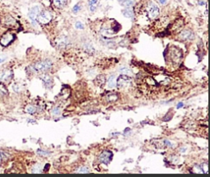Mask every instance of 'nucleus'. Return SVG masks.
<instances>
[{"label":"nucleus","mask_w":210,"mask_h":177,"mask_svg":"<svg viewBox=\"0 0 210 177\" xmlns=\"http://www.w3.org/2000/svg\"><path fill=\"white\" fill-rule=\"evenodd\" d=\"M159 3L162 5H165L167 3V0H159Z\"/></svg>","instance_id":"obj_28"},{"label":"nucleus","mask_w":210,"mask_h":177,"mask_svg":"<svg viewBox=\"0 0 210 177\" xmlns=\"http://www.w3.org/2000/svg\"><path fill=\"white\" fill-rule=\"evenodd\" d=\"M122 13L126 17H133V12L131 11V9H129V8H126L124 10L122 11Z\"/></svg>","instance_id":"obj_16"},{"label":"nucleus","mask_w":210,"mask_h":177,"mask_svg":"<svg viewBox=\"0 0 210 177\" xmlns=\"http://www.w3.org/2000/svg\"><path fill=\"white\" fill-rule=\"evenodd\" d=\"M68 44V40L66 36H62L58 39V44L59 47H66Z\"/></svg>","instance_id":"obj_13"},{"label":"nucleus","mask_w":210,"mask_h":177,"mask_svg":"<svg viewBox=\"0 0 210 177\" xmlns=\"http://www.w3.org/2000/svg\"><path fill=\"white\" fill-rule=\"evenodd\" d=\"M53 67V63L48 59L35 63L30 67L31 72L33 73H46L49 71Z\"/></svg>","instance_id":"obj_1"},{"label":"nucleus","mask_w":210,"mask_h":177,"mask_svg":"<svg viewBox=\"0 0 210 177\" xmlns=\"http://www.w3.org/2000/svg\"><path fill=\"white\" fill-rule=\"evenodd\" d=\"M68 0H53V4L58 8H62L67 4Z\"/></svg>","instance_id":"obj_11"},{"label":"nucleus","mask_w":210,"mask_h":177,"mask_svg":"<svg viewBox=\"0 0 210 177\" xmlns=\"http://www.w3.org/2000/svg\"><path fill=\"white\" fill-rule=\"evenodd\" d=\"M147 13L150 19H154L159 15V8L154 3L150 2L147 7Z\"/></svg>","instance_id":"obj_3"},{"label":"nucleus","mask_w":210,"mask_h":177,"mask_svg":"<svg viewBox=\"0 0 210 177\" xmlns=\"http://www.w3.org/2000/svg\"><path fill=\"white\" fill-rule=\"evenodd\" d=\"M121 5L124 7H131L135 4V0H118Z\"/></svg>","instance_id":"obj_14"},{"label":"nucleus","mask_w":210,"mask_h":177,"mask_svg":"<svg viewBox=\"0 0 210 177\" xmlns=\"http://www.w3.org/2000/svg\"><path fill=\"white\" fill-rule=\"evenodd\" d=\"M112 159V153L110 151H104V153L99 156V161L102 163L109 164Z\"/></svg>","instance_id":"obj_6"},{"label":"nucleus","mask_w":210,"mask_h":177,"mask_svg":"<svg viewBox=\"0 0 210 177\" xmlns=\"http://www.w3.org/2000/svg\"><path fill=\"white\" fill-rule=\"evenodd\" d=\"M119 73H122V75H126V76L131 75V71L128 68H126V67H122V68H119Z\"/></svg>","instance_id":"obj_15"},{"label":"nucleus","mask_w":210,"mask_h":177,"mask_svg":"<svg viewBox=\"0 0 210 177\" xmlns=\"http://www.w3.org/2000/svg\"><path fill=\"white\" fill-rule=\"evenodd\" d=\"M193 171L195 173H204V170L200 166H195L194 167Z\"/></svg>","instance_id":"obj_21"},{"label":"nucleus","mask_w":210,"mask_h":177,"mask_svg":"<svg viewBox=\"0 0 210 177\" xmlns=\"http://www.w3.org/2000/svg\"><path fill=\"white\" fill-rule=\"evenodd\" d=\"M12 77V73L10 70H1L0 71V81L1 82H7L9 81Z\"/></svg>","instance_id":"obj_9"},{"label":"nucleus","mask_w":210,"mask_h":177,"mask_svg":"<svg viewBox=\"0 0 210 177\" xmlns=\"http://www.w3.org/2000/svg\"><path fill=\"white\" fill-rule=\"evenodd\" d=\"M96 4H97V0H90V1L89 4H90V11H91V12H94V11L95 10L96 7H95V5Z\"/></svg>","instance_id":"obj_20"},{"label":"nucleus","mask_w":210,"mask_h":177,"mask_svg":"<svg viewBox=\"0 0 210 177\" xmlns=\"http://www.w3.org/2000/svg\"><path fill=\"white\" fill-rule=\"evenodd\" d=\"M164 144L168 147H173V143H171L170 141H168V140H164Z\"/></svg>","instance_id":"obj_27"},{"label":"nucleus","mask_w":210,"mask_h":177,"mask_svg":"<svg viewBox=\"0 0 210 177\" xmlns=\"http://www.w3.org/2000/svg\"><path fill=\"white\" fill-rule=\"evenodd\" d=\"M76 173H89L90 170H89L88 167H80V168H78V170H76Z\"/></svg>","instance_id":"obj_19"},{"label":"nucleus","mask_w":210,"mask_h":177,"mask_svg":"<svg viewBox=\"0 0 210 177\" xmlns=\"http://www.w3.org/2000/svg\"><path fill=\"white\" fill-rule=\"evenodd\" d=\"M179 37L182 41H190V40H193L195 38V35L190 30H185V31H182L180 33Z\"/></svg>","instance_id":"obj_7"},{"label":"nucleus","mask_w":210,"mask_h":177,"mask_svg":"<svg viewBox=\"0 0 210 177\" xmlns=\"http://www.w3.org/2000/svg\"><path fill=\"white\" fill-rule=\"evenodd\" d=\"M40 12V9L39 6H35L32 8H31V10L29 12V17L34 25L37 24V17Z\"/></svg>","instance_id":"obj_4"},{"label":"nucleus","mask_w":210,"mask_h":177,"mask_svg":"<svg viewBox=\"0 0 210 177\" xmlns=\"http://www.w3.org/2000/svg\"><path fill=\"white\" fill-rule=\"evenodd\" d=\"M41 171H42V167H41L40 165H39V164L35 165L34 167H33V168H32V172H33V173H40Z\"/></svg>","instance_id":"obj_17"},{"label":"nucleus","mask_w":210,"mask_h":177,"mask_svg":"<svg viewBox=\"0 0 210 177\" xmlns=\"http://www.w3.org/2000/svg\"><path fill=\"white\" fill-rule=\"evenodd\" d=\"M182 106H183V103H179V104L177 105V106H176V107H177V109H179V108L182 107Z\"/></svg>","instance_id":"obj_30"},{"label":"nucleus","mask_w":210,"mask_h":177,"mask_svg":"<svg viewBox=\"0 0 210 177\" xmlns=\"http://www.w3.org/2000/svg\"><path fill=\"white\" fill-rule=\"evenodd\" d=\"M38 153L40 154V155H41V156H46V155H48V153H47V152H44V151H42V150H38Z\"/></svg>","instance_id":"obj_26"},{"label":"nucleus","mask_w":210,"mask_h":177,"mask_svg":"<svg viewBox=\"0 0 210 177\" xmlns=\"http://www.w3.org/2000/svg\"><path fill=\"white\" fill-rule=\"evenodd\" d=\"M130 82H131V79L129 78V76H126V75H122L117 79V86L118 87H124L125 86L127 85V83H130Z\"/></svg>","instance_id":"obj_8"},{"label":"nucleus","mask_w":210,"mask_h":177,"mask_svg":"<svg viewBox=\"0 0 210 177\" xmlns=\"http://www.w3.org/2000/svg\"><path fill=\"white\" fill-rule=\"evenodd\" d=\"M80 9H81V6H80L79 4H76V5L74 6V7H73V12H74V13H77L78 11H80Z\"/></svg>","instance_id":"obj_25"},{"label":"nucleus","mask_w":210,"mask_h":177,"mask_svg":"<svg viewBox=\"0 0 210 177\" xmlns=\"http://www.w3.org/2000/svg\"><path fill=\"white\" fill-rule=\"evenodd\" d=\"M53 114L55 115V116H58L60 114V109L58 107H56L53 110Z\"/></svg>","instance_id":"obj_23"},{"label":"nucleus","mask_w":210,"mask_h":177,"mask_svg":"<svg viewBox=\"0 0 210 177\" xmlns=\"http://www.w3.org/2000/svg\"><path fill=\"white\" fill-rule=\"evenodd\" d=\"M5 59H6V57H4V56H0V64L5 61Z\"/></svg>","instance_id":"obj_29"},{"label":"nucleus","mask_w":210,"mask_h":177,"mask_svg":"<svg viewBox=\"0 0 210 177\" xmlns=\"http://www.w3.org/2000/svg\"><path fill=\"white\" fill-rule=\"evenodd\" d=\"M14 35L12 33H6L4 34L1 39H0V44H2L3 46H7L14 41Z\"/></svg>","instance_id":"obj_5"},{"label":"nucleus","mask_w":210,"mask_h":177,"mask_svg":"<svg viewBox=\"0 0 210 177\" xmlns=\"http://www.w3.org/2000/svg\"><path fill=\"white\" fill-rule=\"evenodd\" d=\"M26 111L27 113H29V114H35V113L36 112V108L35 107V106H28L26 108Z\"/></svg>","instance_id":"obj_18"},{"label":"nucleus","mask_w":210,"mask_h":177,"mask_svg":"<svg viewBox=\"0 0 210 177\" xmlns=\"http://www.w3.org/2000/svg\"><path fill=\"white\" fill-rule=\"evenodd\" d=\"M108 85L110 88H114L117 87V79L114 75L110 76L109 79V82H108Z\"/></svg>","instance_id":"obj_12"},{"label":"nucleus","mask_w":210,"mask_h":177,"mask_svg":"<svg viewBox=\"0 0 210 177\" xmlns=\"http://www.w3.org/2000/svg\"><path fill=\"white\" fill-rule=\"evenodd\" d=\"M43 1H44V2H45V1H47V2H48L49 0H43Z\"/></svg>","instance_id":"obj_31"},{"label":"nucleus","mask_w":210,"mask_h":177,"mask_svg":"<svg viewBox=\"0 0 210 177\" xmlns=\"http://www.w3.org/2000/svg\"><path fill=\"white\" fill-rule=\"evenodd\" d=\"M41 80L44 82V85L46 86V87H48V88H50L51 87L53 86V79L51 78L49 75L48 74H44L42 75L40 77Z\"/></svg>","instance_id":"obj_10"},{"label":"nucleus","mask_w":210,"mask_h":177,"mask_svg":"<svg viewBox=\"0 0 210 177\" xmlns=\"http://www.w3.org/2000/svg\"><path fill=\"white\" fill-rule=\"evenodd\" d=\"M7 93V89L5 88V87L0 84V96H4Z\"/></svg>","instance_id":"obj_22"},{"label":"nucleus","mask_w":210,"mask_h":177,"mask_svg":"<svg viewBox=\"0 0 210 177\" xmlns=\"http://www.w3.org/2000/svg\"><path fill=\"white\" fill-rule=\"evenodd\" d=\"M76 27L77 28V29H83V28H84V26H83V24H82L81 21H77V22L76 23Z\"/></svg>","instance_id":"obj_24"},{"label":"nucleus","mask_w":210,"mask_h":177,"mask_svg":"<svg viewBox=\"0 0 210 177\" xmlns=\"http://www.w3.org/2000/svg\"><path fill=\"white\" fill-rule=\"evenodd\" d=\"M53 18V16L51 14L50 12L48 11L44 10L40 12V13L38 14L37 21H39L40 24H48Z\"/></svg>","instance_id":"obj_2"}]
</instances>
